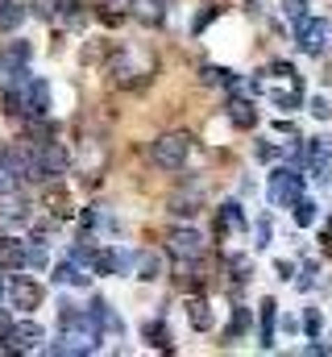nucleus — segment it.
<instances>
[{
	"label": "nucleus",
	"instance_id": "1",
	"mask_svg": "<svg viewBox=\"0 0 332 357\" xmlns=\"http://www.w3.org/2000/svg\"><path fill=\"white\" fill-rule=\"evenodd\" d=\"M154 71H158V59H154V50H146V46H121V50H112V59H108L112 84L125 88V91L146 88V84L154 79Z\"/></svg>",
	"mask_w": 332,
	"mask_h": 357
},
{
	"label": "nucleus",
	"instance_id": "2",
	"mask_svg": "<svg viewBox=\"0 0 332 357\" xmlns=\"http://www.w3.org/2000/svg\"><path fill=\"white\" fill-rule=\"evenodd\" d=\"M191 158V133H163L154 142V162L163 171H183Z\"/></svg>",
	"mask_w": 332,
	"mask_h": 357
},
{
	"label": "nucleus",
	"instance_id": "3",
	"mask_svg": "<svg viewBox=\"0 0 332 357\" xmlns=\"http://www.w3.org/2000/svg\"><path fill=\"white\" fill-rule=\"evenodd\" d=\"M71 171V154H67V146H59V142H38V150H33V178H54V175H67Z\"/></svg>",
	"mask_w": 332,
	"mask_h": 357
},
{
	"label": "nucleus",
	"instance_id": "4",
	"mask_svg": "<svg viewBox=\"0 0 332 357\" xmlns=\"http://www.w3.org/2000/svg\"><path fill=\"white\" fill-rule=\"evenodd\" d=\"M299 195H303V175H299L295 167H278V171L270 175V204H278V208H295Z\"/></svg>",
	"mask_w": 332,
	"mask_h": 357
},
{
	"label": "nucleus",
	"instance_id": "5",
	"mask_svg": "<svg viewBox=\"0 0 332 357\" xmlns=\"http://www.w3.org/2000/svg\"><path fill=\"white\" fill-rule=\"evenodd\" d=\"M329 21H320V17H303L299 25H295V46L303 50V54H324L329 50Z\"/></svg>",
	"mask_w": 332,
	"mask_h": 357
},
{
	"label": "nucleus",
	"instance_id": "6",
	"mask_svg": "<svg viewBox=\"0 0 332 357\" xmlns=\"http://www.w3.org/2000/svg\"><path fill=\"white\" fill-rule=\"evenodd\" d=\"M42 341H46L42 324L21 320V324H13V328L4 333V354H29V349H42Z\"/></svg>",
	"mask_w": 332,
	"mask_h": 357
},
{
	"label": "nucleus",
	"instance_id": "7",
	"mask_svg": "<svg viewBox=\"0 0 332 357\" xmlns=\"http://www.w3.org/2000/svg\"><path fill=\"white\" fill-rule=\"evenodd\" d=\"M166 250H170L174 258H183V262H195V258L208 254V237L195 233V229H174L170 241H166Z\"/></svg>",
	"mask_w": 332,
	"mask_h": 357
},
{
	"label": "nucleus",
	"instance_id": "8",
	"mask_svg": "<svg viewBox=\"0 0 332 357\" xmlns=\"http://www.w3.org/2000/svg\"><path fill=\"white\" fill-rule=\"evenodd\" d=\"M8 303H13V307H21V312L42 307V282H33V278H25V274L8 278Z\"/></svg>",
	"mask_w": 332,
	"mask_h": 357
},
{
	"label": "nucleus",
	"instance_id": "9",
	"mask_svg": "<svg viewBox=\"0 0 332 357\" xmlns=\"http://www.w3.org/2000/svg\"><path fill=\"white\" fill-rule=\"evenodd\" d=\"M308 162H312V178L329 183L332 178V137H312L308 142Z\"/></svg>",
	"mask_w": 332,
	"mask_h": 357
},
{
	"label": "nucleus",
	"instance_id": "10",
	"mask_svg": "<svg viewBox=\"0 0 332 357\" xmlns=\"http://www.w3.org/2000/svg\"><path fill=\"white\" fill-rule=\"evenodd\" d=\"M199 208H204V187H199V183L170 195V212H174V216H195Z\"/></svg>",
	"mask_w": 332,
	"mask_h": 357
},
{
	"label": "nucleus",
	"instance_id": "11",
	"mask_svg": "<svg viewBox=\"0 0 332 357\" xmlns=\"http://www.w3.org/2000/svg\"><path fill=\"white\" fill-rule=\"evenodd\" d=\"M257 316H262V333H257V345H262V349H274V320H278V303H274V299H262Z\"/></svg>",
	"mask_w": 332,
	"mask_h": 357
},
{
	"label": "nucleus",
	"instance_id": "12",
	"mask_svg": "<svg viewBox=\"0 0 332 357\" xmlns=\"http://www.w3.org/2000/svg\"><path fill=\"white\" fill-rule=\"evenodd\" d=\"M237 229H246V212H241V204H225L216 216V233H237Z\"/></svg>",
	"mask_w": 332,
	"mask_h": 357
},
{
	"label": "nucleus",
	"instance_id": "13",
	"mask_svg": "<svg viewBox=\"0 0 332 357\" xmlns=\"http://www.w3.org/2000/svg\"><path fill=\"white\" fill-rule=\"evenodd\" d=\"M46 112H50V88L42 79H33L29 84V116H46Z\"/></svg>",
	"mask_w": 332,
	"mask_h": 357
},
{
	"label": "nucleus",
	"instance_id": "14",
	"mask_svg": "<svg viewBox=\"0 0 332 357\" xmlns=\"http://www.w3.org/2000/svg\"><path fill=\"white\" fill-rule=\"evenodd\" d=\"M25 63H29V42H13V46L0 54V67H4V71H21Z\"/></svg>",
	"mask_w": 332,
	"mask_h": 357
},
{
	"label": "nucleus",
	"instance_id": "15",
	"mask_svg": "<svg viewBox=\"0 0 332 357\" xmlns=\"http://www.w3.org/2000/svg\"><path fill=\"white\" fill-rule=\"evenodd\" d=\"M187 320H191L195 333H208V328H212V307H208L204 299H191V303H187Z\"/></svg>",
	"mask_w": 332,
	"mask_h": 357
},
{
	"label": "nucleus",
	"instance_id": "16",
	"mask_svg": "<svg viewBox=\"0 0 332 357\" xmlns=\"http://www.w3.org/2000/svg\"><path fill=\"white\" fill-rule=\"evenodd\" d=\"M133 17L146 21V25H163V0H133Z\"/></svg>",
	"mask_w": 332,
	"mask_h": 357
},
{
	"label": "nucleus",
	"instance_id": "17",
	"mask_svg": "<svg viewBox=\"0 0 332 357\" xmlns=\"http://www.w3.org/2000/svg\"><path fill=\"white\" fill-rule=\"evenodd\" d=\"M46 204H50V212H54L59 220H67V216H75V208H71V195H67L63 187H50V191H46Z\"/></svg>",
	"mask_w": 332,
	"mask_h": 357
},
{
	"label": "nucleus",
	"instance_id": "18",
	"mask_svg": "<svg viewBox=\"0 0 332 357\" xmlns=\"http://www.w3.org/2000/svg\"><path fill=\"white\" fill-rule=\"evenodd\" d=\"M21 21H25V8H21L17 0H4V4H0V33H13Z\"/></svg>",
	"mask_w": 332,
	"mask_h": 357
},
{
	"label": "nucleus",
	"instance_id": "19",
	"mask_svg": "<svg viewBox=\"0 0 332 357\" xmlns=\"http://www.w3.org/2000/svg\"><path fill=\"white\" fill-rule=\"evenodd\" d=\"M0 262H4V266H25V245H21L17 237H4V241H0Z\"/></svg>",
	"mask_w": 332,
	"mask_h": 357
},
{
	"label": "nucleus",
	"instance_id": "20",
	"mask_svg": "<svg viewBox=\"0 0 332 357\" xmlns=\"http://www.w3.org/2000/svg\"><path fill=\"white\" fill-rule=\"evenodd\" d=\"M229 116H233V125H241V129H253V121H257V112H253L249 100H233V104H229Z\"/></svg>",
	"mask_w": 332,
	"mask_h": 357
},
{
	"label": "nucleus",
	"instance_id": "21",
	"mask_svg": "<svg viewBox=\"0 0 332 357\" xmlns=\"http://www.w3.org/2000/svg\"><path fill=\"white\" fill-rule=\"evenodd\" d=\"M137 270H142L137 278H146V282H150V278H158V274H163V258H158V254H150V250H142V254H137Z\"/></svg>",
	"mask_w": 332,
	"mask_h": 357
},
{
	"label": "nucleus",
	"instance_id": "22",
	"mask_svg": "<svg viewBox=\"0 0 332 357\" xmlns=\"http://www.w3.org/2000/svg\"><path fill=\"white\" fill-rule=\"evenodd\" d=\"M54 278L67 282V287H87V274L80 270V262H63V266L54 270Z\"/></svg>",
	"mask_w": 332,
	"mask_h": 357
},
{
	"label": "nucleus",
	"instance_id": "23",
	"mask_svg": "<svg viewBox=\"0 0 332 357\" xmlns=\"http://www.w3.org/2000/svg\"><path fill=\"white\" fill-rule=\"evenodd\" d=\"M316 216H320V212H316V204L299 195V199H295V225H303V229H308V225H316Z\"/></svg>",
	"mask_w": 332,
	"mask_h": 357
},
{
	"label": "nucleus",
	"instance_id": "24",
	"mask_svg": "<svg viewBox=\"0 0 332 357\" xmlns=\"http://www.w3.org/2000/svg\"><path fill=\"white\" fill-rule=\"evenodd\" d=\"M246 328H249V307H237V312H233V324H229V333H225V341H237Z\"/></svg>",
	"mask_w": 332,
	"mask_h": 357
},
{
	"label": "nucleus",
	"instance_id": "25",
	"mask_svg": "<svg viewBox=\"0 0 332 357\" xmlns=\"http://www.w3.org/2000/svg\"><path fill=\"white\" fill-rule=\"evenodd\" d=\"M46 262H50V254H46V245H29V250H25V266H38V270H46Z\"/></svg>",
	"mask_w": 332,
	"mask_h": 357
},
{
	"label": "nucleus",
	"instance_id": "26",
	"mask_svg": "<svg viewBox=\"0 0 332 357\" xmlns=\"http://www.w3.org/2000/svg\"><path fill=\"white\" fill-rule=\"evenodd\" d=\"M320 328H324L320 312H316V307H308V312H303V333H308V337H320Z\"/></svg>",
	"mask_w": 332,
	"mask_h": 357
},
{
	"label": "nucleus",
	"instance_id": "27",
	"mask_svg": "<svg viewBox=\"0 0 332 357\" xmlns=\"http://www.w3.org/2000/svg\"><path fill=\"white\" fill-rule=\"evenodd\" d=\"M282 13H287L295 25H299V21L308 17V0H287V4H282Z\"/></svg>",
	"mask_w": 332,
	"mask_h": 357
},
{
	"label": "nucleus",
	"instance_id": "28",
	"mask_svg": "<svg viewBox=\"0 0 332 357\" xmlns=\"http://www.w3.org/2000/svg\"><path fill=\"white\" fill-rule=\"evenodd\" d=\"M59 8H63V0H33V13H38V17H46V21H50V17H59Z\"/></svg>",
	"mask_w": 332,
	"mask_h": 357
},
{
	"label": "nucleus",
	"instance_id": "29",
	"mask_svg": "<svg viewBox=\"0 0 332 357\" xmlns=\"http://www.w3.org/2000/svg\"><path fill=\"white\" fill-rule=\"evenodd\" d=\"M146 337H150L158 349H170V341H166V328L158 324V320H154V324H146Z\"/></svg>",
	"mask_w": 332,
	"mask_h": 357
},
{
	"label": "nucleus",
	"instance_id": "30",
	"mask_svg": "<svg viewBox=\"0 0 332 357\" xmlns=\"http://www.w3.org/2000/svg\"><path fill=\"white\" fill-rule=\"evenodd\" d=\"M204 84H233L225 67H204Z\"/></svg>",
	"mask_w": 332,
	"mask_h": 357
},
{
	"label": "nucleus",
	"instance_id": "31",
	"mask_svg": "<svg viewBox=\"0 0 332 357\" xmlns=\"http://www.w3.org/2000/svg\"><path fill=\"white\" fill-rule=\"evenodd\" d=\"M312 116H316V121H329V116H332V104L324 100V96H316V100H312Z\"/></svg>",
	"mask_w": 332,
	"mask_h": 357
},
{
	"label": "nucleus",
	"instance_id": "32",
	"mask_svg": "<svg viewBox=\"0 0 332 357\" xmlns=\"http://www.w3.org/2000/svg\"><path fill=\"white\" fill-rule=\"evenodd\" d=\"M295 282H299V291H312V287H316V266H303V274H299Z\"/></svg>",
	"mask_w": 332,
	"mask_h": 357
},
{
	"label": "nucleus",
	"instance_id": "33",
	"mask_svg": "<svg viewBox=\"0 0 332 357\" xmlns=\"http://www.w3.org/2000/svg\"><path fill=\"white\" fill-rule=\"evenodd\" d=\"M208 21H216V8H212V4H208V8H204V13H199V17H195V25H191V29H195V33H199V29H204V25H208Z\"/></svg>",
	"mask_w": 332,
	"mask_h": 357
},
{
	"label": "nucleus",
	"instance_id": "34",
	"mask_svg": "<svg viewBox=\"0 0 332 357\" xmlns=\"http://www.w3.org/2000/svg\"><path fill=\"white\" fill-rule=\"evenodd\" d=\"M257 245H270V220H257Z\"/></svg>",
	"mask_w": 332,
	"mask_h": 357
},
{
	"label": "nucleus",
	"instance_id": "35",
	"mask_svg": "<svg viewBox=\"0 0 332 357\" xmlns=\"http://www.w3.org/2000/svg\"><path fill=\"white\" fill-rule=\"evenodd\" d=\"M274 154H278V150H274V146H257V158H262V162H270V158H274Z\"/></svg>",
	"mask_w": 332,
	"mask_h": 357
},
{
	"label": "nucleus",
	"instance_id": "36",
	"mask_svg": "<svg viewBox=\"0 0 332 357\" xmlns=\"http://www.w3.org/2000/svg\"><path fill=\"white\" fill-rule=\"evenodd\" d=\"M274 270H278V278H291V270L295 266H291V262H274Z\"/></svg>",
	"mask_w": 332,
	"mask_h": 357
},
{
	"label": "nucleus",
	"instance_id": "37",
	"mask_svg": "<svg viewBox=\"0 0 332 357\" xmlns=\"http://www.w3.org/2000/svg\"><path fill=\"white\" fill-rule=\"evenodd\" d=\"M8 328H13V320H8V316H4V312H0V337H4V333H8Z\"/></svg>",
	"mask_w": 332,
	"mask_h": 357
},
{
	"label": "nucleus",
	"instance_id": "38",
	"mask_svg": "<svg viewBox=\"0 0 332 357\" xmlns=\"http://www.w3.org/2000/svg\"><path fill=\"white\" fill-rule=\"evenodd\" d=\"M4 291H8V282H4V274H0V295H4Z\"/></svg>",
	"mask_w": 332,
	"mask_h": 357
},
{
	"label": "nucleus",
	"instance_id": "39",
	"mask_svg": "<svg viewBox=\"0 0 332 357\" xmlns=\"http://www.w3.org/2000/svg\"><path fill=\"white\" fill-rule=\"evenodd\" d=\"M329 237H332V229H329Z\"/></svg>",
	"mask_w": 332,
	"mask_h": 357
},
{
	"label": "nucleus",
	"instance_id": "40",
	"mask_svg": "<svg viewBox=\"0 0 332 357\" xmlns=\"http://www.w3.org/2000/svg\"><path fill=\"white\" fill-rule=\"evenodd\" d=\"M0 266H4V262H0Z\"/></svg>",
	"mask_w": 332,
	"mask_h": 357
}]
</instances>
